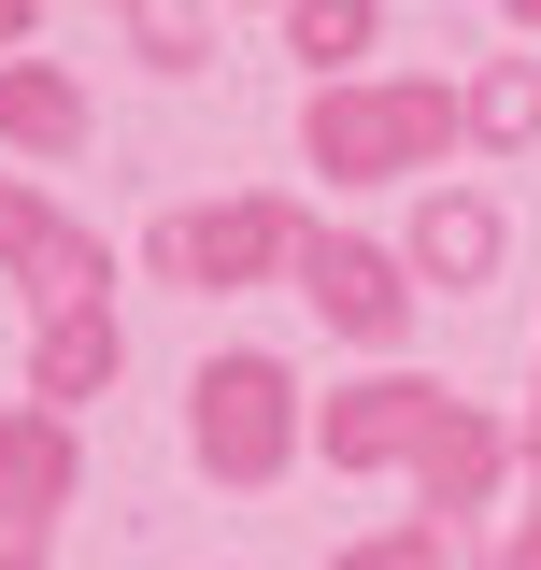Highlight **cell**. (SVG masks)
I'll list each match as a JSON object with an SVG mask.
<instances>
[{"instance_id":"cell-1","label":"cell","mask_w":541,"mask_h":570,"mask_svg":"<svg viewBox=\"0 0 541 570\" xmlns=\"http://www.w3.org/2000/svg\"><path fill=\"white\" fill-rule=\"evenodd\" d=\"M471 129V100L442 71H356V86H314L299 100V157L328 186H385V171H442V142Z\"/></svg>"},{"instance_id":"cell-2","label":"cell","mask_w":541,"mask_h":570,"mask_svg":"<svg viewBox=\"0 0 541 570\" xmlns=\"http://www.w3.org/2000/svg\"><path fill=\"white\" fill-rule=\"evenodd\" d=\"M186 400H200V414H186V442H200V471H214V485H270V471L314 442L299 385H285V356H257V343H243V356H214Z\"/></svg>"},{"instance_id":"cell-3","label":"cell","mask_w":541,"mask_h":570,"mask_svg":"<svg viewBox=\"0 0 541 570\" xmlns=\"http://www.w3.org/2000/svg\"><path fill=\"white\" fill-rule=\"evenodd\" d=\"M471 414V400H442L427 371H371V385H342L314 442H328V471H427V442Z\"/></svg>"},{"instance_id":"cell-4","label":"cell","mask_w":541,"mask_h":570,"mask_svg":"<svg viewBox=\"0 0 541 570\" xmlns=\"http://www.w3.org/2000/svg\"><path fill=\"white\" fill-rule=\"evenodd\" d=\"M157 272L171 285H257V272H299V214L285 200H214V214H171L157 228Z\"/></svg>"},{"instance_id":"cell-5","label":"cell","mask_w":541,"mask_h":570,"mask_svg":"<svg viewBox=\"0 0 541 570\" xmlns=\"http://www.w3.org/2000/svg\"><path fill=\"white\" fill-rule=\"evenodd\" d=\"M299 299L328 314L342 343H400V328H413V257L342 243V228H299Z\"/></svg>"},{"instance_id":"cell-6","label":"cell","mask_w":541,"mask_h":570,"mask_svg":"<svg viewBox=\"0 0 541 570\" xmlns=\"http://www.w3.org/2000/svg\"><path fill=\"white\" fill-rule=\"evenodd\" d=\"M115 371H129V328H115V299H86V314H43V343H29V400H43V414H86Z\"/></svg>"},{"instance_id":"cell-7","label":"cell","mask_w":541,"mask_h":570,"mask_svg":"<svg viewBox=\"0 0 541 570\" xmlns=\"http://www.w3.org/2000/svg\"><path fill=\"white\" fill-rule=\"evenodd\" d=\"M43 513H71V414H0V528L43 542Z\"/></svg>"},{"instance_id":"cell-8","label":"cell","mask_w":541,"mask_h":570,"mask_svg":"<svg viewBox=\"0 0 541 570\" xmlns=\"http://www.w3.org/2000/svg\"><path fill=\"white\" fill-rule=\"evenodd\" d=\"M400 257H413V285H484V272H499V200H471V186H427Z\"/></svg>"},{"instance_id":"cell-9","label":"cell","mask_w":541,"mask_h":570,"mask_svg":"<svg viewBox=\"0 0 541 570\" xmlns=\"http://www.w3.org/2000/svg\"><path fill=\"white\" fill-rule=\"evenodd\" d=\"M0 142H14V157H71V142H86V86L43 71V58H0Z\"/></svg>"},{"instance_id":"cell-10","label":"cell","mask_w":541,"mask_h":570,"mask_svg":"<svg viewBox=\"0 0 541 570\" xmlns=\"http://www.w3.org/2000/svg\"><path fill=\"white\" fill-rule=\"evenodd\" d=\"M371 29H385V0H285V43L314 58V86H356Z\"/></svg>"},{"instance_id":"cell-11","label":"cell","mask_w":541,"mask_h":570,"mask_svg":"<svg viewBox=\"0 0 541 570\" xmlns=\"http://www.w3.org/2000/svg\"><path fill=\"white\" fill-rule=\"evenodd\" d=\"M471 142H499V157L541 142V58H499V71L471 86Z\"/></svg>"},{"instance_id":"cell-12","label":"cell","mask_w":541,"mask_h":570,"mask_svg":"<svg viewBox=\"0 0 541 570\" xmlns=\"http://www.w3.org/2000/svg\"><path fill=\"white\" fill-rule=\"evenodd\" d=\"M328 570H471V542H456L442 513H413V528H385V542H356V557H328Z\"/></svg>"},{"instance_id":"cell-13","label":"cell","mask_w":541,"mask_h":570,"mask_svg":"<svg viewBox=\"0 0 541 570\" xmlns=\"http://www.w3.org/2000/svg\"><path fill=\"white\" fill-rule=\"evenodd\" d=\"M129 43H142V71H200V58H214L200 0H142V14H129Z\"/></svg>"},{"instance_id":"cell-14","label":"cell","mask_w":541,"mask_h":570,"mask_svg":"<svg viewBox=\"0 0 541 570\" xmlns=\"http://www.w3.org/2000/svg\"><path fill=\"white\" fill-rule=\"evenodd\" d=\"M29 228H43V200H29V186H0V257H14Z\"/></svg>"},{"instance_id":"cell-15","label":"cell","mask_w":541,"mask_h":570,"mask_svg":"<svg viewBox=\"0 0 541 570\" xmlns=\"http://www.w3.org/2000/svg\"><path fill=\"white\" fill-rule=\"evenodd\" d=\"M0 570H43V542H29V528H0Z\"/></svg>"},{"instance_id":"cell-16","label":"cell","mask_w":541,"mask_h":570,"mask_svg":"<svg viewBox=\"0 0 541 570\" xmlns=\"http://www.w3.org/2000/svg\"><path fill=\"white\" fill-rule=\"evenodd\" d=\"M513 570H541V499H528V528H513Z\"/></svg>"},{"instance_id":"cell-17","label":"cell","mask_w":541,"mask_h":570,"mask_svg":"<svg viewBox=\"0 0 541 570\" xmlns=\"http://www.w3.org/2000/svg\"><path fill=\"white\" fill-rule=\"evenodd\" d=\"M29 14H43V0H0V43H29Z\"/></svg>"},{"instance_id":"cell-18","label":"cell","mask_w":541,"mask_h":570,"mask_svg":"<svg viewBox=\"0 0 541 570\" xmlns=\"http://www.w3.org/2000/svg\"><path fill=\"white\" fill-rule=\"evenodd\" d=\"M499 14H513V29H541V0H499Z\"/></svg>"},{"instance_id":"cell-19","label":"cell","mask_w":541,"mask_h":570,"mask_svg":"<svg viewBox=\"0 0 541 570\" xmlns=\"http://www.w3.org/2000/svg\"><path fill=\"white\" fill-rule=\"evenodd\" d=\"M129 14H142V0H129Z\"/></svg>"},{"instance_id":"cell-20","label":"cell","mask_w":541,"mask_h":570,"mask_svg":"<svg viewBox=\"0 0 541 570\" xmlns=\"http://www.w3.org/2000/svg\"><path fill=\"white\" fill-rule=\"evenodd\" d=\"M528 442H541V428H528Z\"/></svg>"}]
</instances>
